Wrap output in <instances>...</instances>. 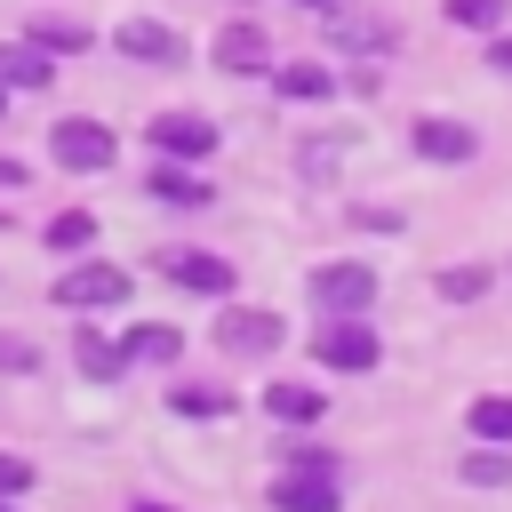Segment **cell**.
Instances as JSON below:
<instances>
[{
    "label": "cell",
    "instance_id": "44dd1931",
    "mask_svg": "<svg viewBox=\"0 0 512 512\" xmlns=\"http://www.w3.org/2000/svg\"><path fill=\"white\" fill-rule=\"evenodd\" d=\"M88 240H96V216H88V208H64V216L48 224V248H56V256H64V248H88Z\"/></svg>",
    "mask_w": 512,
    "mask_h": 512
},
{
    "label": "cell",
    "instance_id": "7c38bea8",
    "mask_svg": "<svg viewBox=\"0 0 512 512\" xmlns=\"http://www.w3.org/2000/svg\"><path fill=\"white\" fill-rule=\"evenodd\" d=\"M264 408H272L280 424H320V416H328V392H320V384H272Z\"/></svg>",
    "mask_w": 512,
    "mask_h": 512
},
{
    "label": "cell",
    "instance_id": "4fadbf2b",
    "mask_svg": "<svg viewBox=\"0 0 512 512\" xmlns=\"http://www.w3.org/2000/svg\"><path fill=\"white\" fill-rule=\"evenodd\" d=\"M272 80H280L288 104H328V96H336V72H328V64H280Z\"/></svg>",
    "mask_w": 512,
    "mask_h": 512
},
{
    "label": "cell",
    "instance_id": "4316f807",
    "mask_svg": "<svg viewBox=\"0 0 512 512\" xmlns=\"http://www.w3.org/2000/svg\"><path fill=\"white\" fill-rule=\"evenodd\" d=\"M32 488V464L24 456H0V496H24Z\"/></svg>",
    "mask_w": 512,
    "mask_h": 512
},
{
    "label": "cell",
    "instance_id": "6da1fadb",
    "mask_svg": "<svg viewBox=\"0 0 512 512\" xmlns=\"http://www.w3.org/2000/svg\"><path fill=\"white\" fill-rule=\"evenodd\" d=\"M48 152H56V168H72V176H96V168H112V128L104 120H56L48 128Z\"/></svg>",
    "mask_w": 512,
    "mask_h": 512
},
{
    "label": "cell",
    "instance_id": "5bb4252c",
    "mask_svg": "<svg viewBox=\"0 0 512 512\" xmlns=\"http://www.w3.org/2000/svg\"><path fill=\"white\" fill-rule=\"evenodd\" d=\"M152 200H168V208H200V200H216V184L192 176V168H152Z\"/></svg>",
    "mask_w": 512,
    "mask_h": 512
},
{
    "label": "cell",
    "instance_id": "2e32d148",
    "mask_svg": "<svg viewBox=\"0 0 512 512\" xmlns=\"http://www.w3.org/2000/svg\"><path fill=\"white\" fill-rule=\"evenodd\" d=\"M48 72H56V64H48V48H40V40L0 48V80H8V88H48Z\"/></svg>",
    "mask_w": 512,
    "mask_h": 512
},
{
    "label": "cell",
    "instance_id": "d4e9b609",
    "mask_svg": "<svg viewBox=\"0 0 512 512\" xmlns=\"http://www.w3.org/2000/svg\"><path fill=\"white\" fill-rule=\"evenodd\" d=\"M168 408H176V416H224L232 400H224V392H192V384H176V392H168Z\"/></svg>",
    "mask_w": 512,
    "mask_h": 512
},
{
    "label": "cell",
    "instance_id": "d6986e66",
    "mask_svg": "<svg viewBox=\"0 0 512 512\" xmlns=\"http://www.w3.org/2000/svg\"><path fill=\"white\" fill-rule=\"evenodd\" d=\"M72 360H80L96 384H104V376H120V344H104L96 328H80V336H72Z\"/></svg>",
    "mask_w": 512,
    "mask_h": 512
},
{
    "label": "cell",
    "instance_id": "8992f818",
    "mask_svg": "<svg viewBox=\"0 0 512 512\" xmlns=\"http://www.w3.org/2000/svg\"><path fill=\"white\" fill-rule=\"evenodd\" d=\"M112 48L136 56V64H184V40H176L168 24H152V16H128V24L112 32Z\"/></svg>",
    "mask_w": 512,
    "mask_h": 512
},
{
    "label": "cell",
    "instance_id": "f546056e",
    "mask_svg": "<svg viewBox=\"0 0 512 512\" xmlns=\"http://www.w3.org/2000/svg\"><path fill=\"white\" fill-rule=\"evenodd\" d=\"M304 8H336V0H304Z\"/></svg>",
    "mask_w": 512,
    "mask_h": 512
},
{
    "label": "cell",
    "instance_id": "ba28073f",
    "mask_svg": "<svg viewBox=\"0 0 512 512\" xmlns=\"http://www.w3.org/2000/svg\"><path fill=\"white\" fill-rule=\"evenodd\" d=\"M208 56H216V72H264V64H272V40H264L256 24H224Z\"/></svg>",
    "mask_w": 512,
    "mask_h": 512
},
{
    "label": "cell",
    "instance_id": "7a4b0ae2",
    "mask_svg": "<svg viewBox=\"0 0 512 512\" xmlns=\"http://www.w3.org/2000/svg\"><path fill=\"white\" fill-rule=\"evenodd\" d=\"M320 368H344V376H360V368H376V328H368V312H336L328 328H320Z\"/></svg>",
    "mask_w": 512,
    "mask_h": 512
},
{
    "label": "cell",
    "instance_id": "ffe728a7",
    "mask_svg": "<svg viewBox=\"0 0 512 512\" xmlns=\"http://www.w3.org/2000/svg\"><path fill=\"white\" fill-rule=\"evenodd\" d=\"M464 480H472V488H504V480H512L504 440H496V448H472V456H464Z\"/></svg>",
    "mask_w": 512,
    "mask_h": 512
},
{
    "label": "cell",
    "instance_id": "4dcf8cb0",
    "mask_svg": "<svg viewBox=\"0 0 512 512\" xmlns=\"http://www.w3.org/2000/svg\"><path fill=\"white\" fill-rule=\"evenodd\" d=\"M0 104H8V80H0Z\"/></svg>",
    "mask_w": 512,
    "mask_h": 512
},
{
    "label": "cell",
    "instance_id": "cb8c5ba5",
    "mask_svg": "<svg viewBox=\"0 0 512 512\" xmlns=\"http://www.w3.org/2000/svg\"><path fill=\"white\" fill-rule=\"evenodd\" d=\"M336 40H344V48H392V24H368V16H336Z\"/></svg>",
    "mask_w": 512,
    "mask_h": 512
},
{
    "label": "cell",
    "instance_id": "277c9868",
    "mask_svg": "<svg viewBox=\"0 0 512 512\" xmlns=\"http://www.w3.org/2000/svg\"><path fill=\"white\" fill-rule=\"evenodd\" d=\"M120 296H128V272L120 264H72L56 280V304L64 312H96V304H120Z\"/></svg>",
    "mask_w": 512,
    "mask_h": 512
},
{
    "label": "cell",
    "instance_id": "3957f363",
    "mask_svg": "<svg viewBox=\"0 0 512 512\" xmlns=\"http://www.w3.org/2000/svg\"><path fill=\"white\" fill-rule=\"evenodd\" d=\"M312 304L336 320V312H368L376 304V272L368 264H320L312 272Z\"/></svg>",
    "mask_w": 512,
    "mask_h": 512
},
{
    "label": "cell",
    "instance_id": "e0dca14e",
    "mask_svg": "<svg viewBox=\"0 0 512 512\" xmlns=\"http://www.w3.org/2000/svg\"><path fill=\"white\" fill-rule=\"evenodd\" d=\"M464 424H472V440H504V448H512V400H504V392L472 400V408H464Z\"/></svg>",
    "mask_w": 512,
    "mask_h": 512
},
{
    "label": "cell",
    "instance_id": "603a6c76",
    "mask_svg": "<svg viewBox=\"0 0 512 512\" xmlns=\"http://www.w3.org/2000/svg\"><path fill=\"white\" fill-rule=\"evenodd\" d=\"M512 0H448V24H472V32H496Z\"/></svg>",
    "mask_w": 512,
    "mask_h": 512
},
{
    "label": "cell",
    "instance_id": "f1b7e54d",
    "mask_svg": "<svg viewBox=\"0 0 512 512\" xmlns=\"http://www.w3.org/2000/svg\"><path fill=\"white\" fill-rule=\"evenodd\" d=\"M136 512H168V504H136Z\"/></svg>",
    "mask_w": 512,
    "mask_h": 512
},
{
    "label": "cell",
    "instance_id": "7402d4cb",
    "mask_svg": "<svg viewBox=\"0 0 512 512\" xmlns=\"http://www.w3.org/2000/svg\"><path fill=\"white\" fill-rule=\"evenodd\" d=\"M440 296H448V304H472V296H488V264H456V272H440Z\"/></svg>",
    "mask_w": 512,
    "mask_h": 512
},
{
    "label": "cell",
    "instance_id": "9a60e30c",
    "mask_svg": "<svg viewBox=\"0 0 512 512\" xmlns=\"http://www.w3.org/2000/svg\"><path fill=\"white\" fill-rule=\"evenodd\" d=\"M176 352H184V336H176V328H128V336H120V368H128V360L160 368V360H176Z\"/></svg>",
    "mask_w": 512,
    "mask_h": 512
},
{
    "label": "cell",
    "instance_id": "52a82bcc",
    "mask_svg": "<svg viewBox=\"0 0 512 512\" xmlns=\"http://www.w3.org/2000/svg\"><path fill=\"white\" fill-rule=\"evenodd\" d=\"M152 144L176 152V160H208V152H216V128H208L200 112H160V120H152Z\"/></svg>",
    "mask_w": 512,
    "mask_h": 512
},
{
    "label": "cell",
    "instance_id": "5b68a950",
    "mask_svg": "<svg viewBox=\"0 0 512 512\" xmlns=\"http://www.w3.org/2000/svg\"><path fill=\"white\" fill-rule=\"evenodd\" d=\"M272 512H344L336 472H280L272 480Z\"/></svg>",
    "mask_w": 512,
    "mask_h": 512
},
{
    "label": "cell",
    "instance_id": "1f68e13d",
    "mask_svg": "<svg viewBox=\"0 0 512 512\" xmlns=\"http://www.w3.org/2000/svg\"><path fill=\"white\" fill-rule=\"evenodd\" d=\"M0 512H8V504H0Z\"/></svg>",
    "mask_w": 512,
    "mask_h": 512
},
{
    "label": "cell",
    "instance_id": "30bf717a",
    "mask_svg": "<svg viewBox=\"0 0 512 512\" xmlns=\"http://www.w3.org/2000/svg\"><path fill=\"white\" fill-rule=\"evenodd\" d=\"M216 344L240 352V360H248V352H272V344H280V320H272V312H224V320H216Z\"/></svg>",
    "mask_w": 512,
    "mask_h": 512
},
{
    "label": "cell",
    "instance_id": "9c48e42d",
    "mask_svg": "<svg viewBox=\"0 0 512 512\" xmlns=\"http://www.w3.org/2000/svg\"><path fill=\"white\" fill-rule=\"evenodd\" d=\"M416 152H424V160H472V152H480V136H472L464 120L424 112V120H416Z\"/></svg>",
    "mask_w": 512,
    "mask_h": 512
},
{
    "label": "cell",
    "instance_id": "484cf974",
    "mask_svg": "<svg viewBox=\"0 0 512 512\" xmlns=\"http://www.w3.org/2000/svg\"><path fill=\"white\" fill-rule=\"evenodd\" d=\"M0 368H8V376H32V368H40V344H32V336H0Z\"/></svg>",
    "mask_w": 512,
    "mask_h": 512
},
{
    "label": "cell",
    "instance_id": "ac0fdd59",
    "mask_svg": "<svg viewBox=\"0 0 512 512\" xmlns=\"http://www.w3.org/2000/svg\"><path fill=\"white\" fill-rule=\"evenodd\" d=\"M32 40H40L48 56H80V48H88V24H72V16H32Z\"/></svg>",
    "mask_w": 512,
    "mask_h": 512
},
{
    "label": "cell",
    "instance_id": "8fae6325",
    "mask_svg": "<svg viewBox=\"0 0 512 512\" xmlns=\"http://www.w3.org/2000/svg\"><path fill=\"white\" fill-rule=\"evenodd\" d=\"M168 280H176V288H192V296H224V288H232V264H224V256L184 248V256H168Z\"/></svg>",
    "mask_w": 512,
    "mask_h": 512
},
{
    "label": "cell",
    "instance_id": "83f0119b",
    "mask_svg": "<svg viewBox=\"0 0 512 512\" xmlns=\"http://www.w3.org/2000/svg\"><path fill=\"white\" fill-rule=\"evenodd\" d=\"M488 64H496V72H512V40H496V48H488Z\"/></svg>",
    "mask_w": 512,
    "mask_h": 512
}]
</instances>
